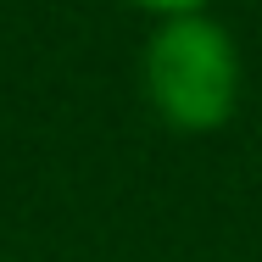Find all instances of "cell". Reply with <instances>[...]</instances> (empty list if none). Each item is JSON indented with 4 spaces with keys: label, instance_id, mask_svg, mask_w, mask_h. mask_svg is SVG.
I'll return each mask as SVG.
<instances>
[{
    "label": "cell",
    "instance_id": "6da1fadb",
    "mask_svg": "<svg viewBox=\"0 0 262 262\" xmlns=\"http://www.w3.org/2000/svg\"><path fill=\"white\" fill-rule=\"evenodd\" d=\"M145 90L162 123L173 128H217L234 112V90H240V61H234V39L212 23V17H167L151 45H145Z\"/></svg>",
    "mask_w": 262,
    "mask_h": 262
},
{
    "label": "cell",
    "instance_id": "7a4b0ae2",
    "mask_svg": "<svg viewBox=\"0 0 262 262\" xmlns=\"http://www.w3.org/2000/svg\"><path fill=\"white\" fill-rule=\"evenodd\" d=\"M134 6H151L162 17H190V11H201V0H134Z\"/></svg>",
    "mask_w": 262,
    "mask_h": 262
}]
</instances>
